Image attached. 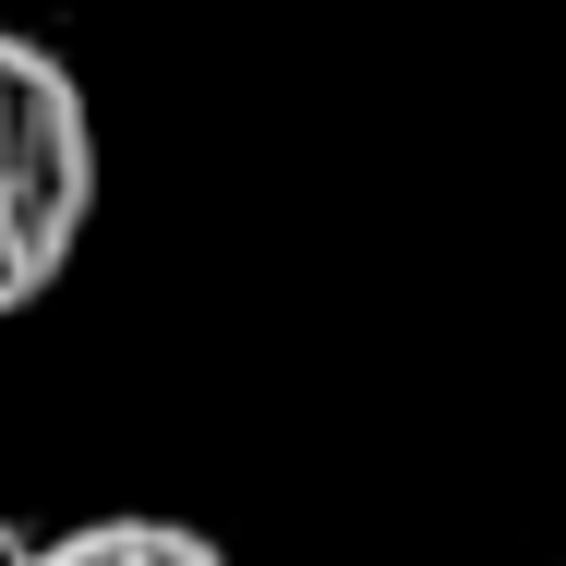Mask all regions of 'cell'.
<instances>
[{
    "mask_svg": "<svg viewBox=\"0 0 566 566\" xmlns=\"http://www.w3.org/2000/svg\"><path fill=\"white\" fill-rule=\"evenodd\" d=\"M36 555V531H24V518H0V566H24Z\"/></svg>",
    "mask_w": 566,
    "mask_h": 566,
    "instance_id": "obj_3",
    "label": "cell"
},
{
    "mask_svg": "<svg viewBox=\"0 0 566 566\" xmlns=\"http://www.w3.org/2000/svg\"><path fill=\"white\" fill-rule=\"evenodd\" d=\"M97 229V109L49 36L0 24V326L36 314Z\"/></svg>",
    "mask_w": 566,
    "mask_h": 566,
    "instance_id": "obj_1",
    "label": "cell"
},
{
    "mask_svg": "<svg viewBox=\"0 0 566 566\" xmlns=\"http://www.w3.org/2000/svg\"><path fill=\"white\" fill-rule=\"evenodd\" d=\"M24 566H241L218 531L193 518H157V506H109V518H73V531H36Z\"/></svg>",
    "mask_w": 566,
    "mask_h": 566,
    "instance_id": "obj_2",
    "label": "cell"
}]
</instances>
